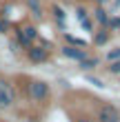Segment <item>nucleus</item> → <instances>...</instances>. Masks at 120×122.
Wrapping results in <instances>:
<instances>
[{
	"label": "nucleus",
	"mask_w": 120,
	"mask_h": 122,
	"mask_svg": "<svg viewBox=\"0 0 120 122\" xmlns=\"http://www.w3.org/2000/svg\"><path fill=\"white\" fill-rule=\"evenodd\" d=\"M76 122H91V120H89V118H84V116H82V118H78V120H76Z\"/></svg>",
	"instance_id": "4468645a"
},
{
	"label": "nucleus",
	"mask_w": 120,
	"mask_h": 122,
	"mask_svg": "<svg viewBox=\"0 0 120 122\" xmlns=\"http://www.w3.org/2000/svg\"><path fill=\"white\" fill-rule=\"evenodd\" d=\"M29 58H31L33 62L47 60V49H42V47H31V49H29Z\"/></svg>",
	"instance_id": "39448f33"
},
{
	"label": "nucleus",
	"mask_w": 120,
	"mask_h": 122,
	"mask_svg": "<svg viewBox=\"0 0 120 122\" xmlns=\"http://www.w3.org/2000/svg\"><path fill=\"white\" fill-rule=\"evenodd\" d=\"M98 122H120V113L114 104H102L98 109Z\"/></svg>",
	"instance_id": "7ed1b4c3"
},
{
	"label": "nucleus",
	"mask_w": 120,
	"mask_h": 122,
	"mask_svg": "<svg viewBox=\"0 0 120 122\" xmlns=\"http://www.w3.org/2000/svg\"><path fill=\"white\" fill-rule=\"evenodd\" d=\"M104 40H107V33H104V31L96 36V42H98V45H102V42H104Z\"/></svg>",
	"instance_id": "9b49d317"
},
{
	"label": "nucleus",
	"mask_w": 120,
	"mask_h": 122,
	"mask_svg": "<svg viewBox=\"0 0 120 122\" xmlns=\"http://www.w3.org/2000/svg\"><path fill=\"white\" fill-rule=\"evenodd\" d=\"M62 53L67 58H76V60H84V51L80 49H73V47H62Z\"/></svg>",
	"instance_id": "423d86ee"
},
{
	"label": "nucleus",
	"mask_w": 120,
	"mask_h": 122,
	"mask_svg": "<svg viewBox=\"0 0 120 122\" xmlns=\"http://www.w3.org/2000/svg\"><path fill=\"white\" fill-rule=\"evenodd\" d=\"M29 96H31V100H36V102L47 100L49 98V84L42 82V80H31L29 82Z\"/></svg>",
	"instance_id": "f03ea898"
},
{
	"label": "nucleus",
	"mask_w": 120,
	"mask_h": 122,
	"mask_svg": "<svg viewBox=\"0 0 120 122\" xmlns=\"http://www.w3.org/2000/svg\"><path fill=\"white\" fill-rule=\"evenodd\" d=\"M111 73H120V60H116V62H111Z\"/></svg>",
	"instance_id": "9d476101"
},
{
	"label": "nucleus",
	"mask_w": 120,
	"mask_h": 122,
	"mask_svg": "<svg viewBox=\"0 0 120 122\" xmlns=\"http://www.w3.org/2000/svg\"><path fill=\"white\" fill-rule=\"evenodd\" d=\"M13 102H16V91H13L11 82L0 78V109H9Z\"/></svg>",
	"instance_id": "f257e3e1"
},
{
	"label": "nucleus",
	"mask_w": 120,
	"mask_h": 122,
	"mask_svg": "<svg viewBox=\"0 0 120 122\" xmlns=\"http://www.w3.org/2000/svg\"><path fill=\"white\" fill-rule=\"evenodd\" d=\"M18 40H20V45H31L36 40V29L33 27H20L18 29Z\"/></svg>",
	"instance_id": "20e7f679"
},
{
	"label": "nucleus",
	"mask_w": 120,
	"mask_h": 122,
	"mask_svg": "<svg viewBox=\"0 0 120 122\" xmlns=\"http://www.w3.org/2000/svg\"><path fill=\"white\" fill-rule=\"evenodd\" d=\"M91 67H96V60H94V62L84 60V62H82V69H91Z\"/></svg>",
	"instance_id": "ddd939ff"
},
{
	"label": "nucleus",
	"mask_w": 120,
	"mask_h": 122,
	"mask_svg": "<svg viewBox=\"0 0 120 122\" xmlns=\"http://www.w3.org/2000/svg\"><path fill=\"white\" fill-rule=\"evenodd\" d=\"M109 62H116V60H120V49H114V51H109Z\"/></svg>",
	"instance_id": "6e6552de"
},
{
	"label": "nucleus",
	"mask_w": 120,
	"mask_h": 122,
	"mask_svg": "<svg viewBox=\"0 0 120 122\" xmlns=\"http://www.w3.org/2000/svg\"><path fill=\"white\" fill-rule=\"evenodd\" d=\"M107 25H111V29H120V18H111Z\"/></svg>",
	"instance_id": "1a4fd4ad"
},
{
	"label": "nucleus",
	"mask_w": 120,
	"mask_h": 122,
	"mask_svg": "<svg viewBox=\"0 0 120 122\" xmlns=\"http://www.w3.org/2000/svg\"><path fill=\"white\" fill-rule=\"evenodd\" d=\"M53 13H56V18H58V20H62V18H65V13H62V9H58V7H53Z\"/></svg>",
	"instance_id": "f8f14e48"
},
{
	"label": "nucleus",
	"mask_w": 120,
	"mask_h": 122,
	"mask_svg": "<svg viewBox=\"0 0 120 122\" xmlns=\"http://www.w3.org/2000/svg\"><path fill=\"white\" fill-rule=\"evenodd\" d=\"M96 18H98V22H100V25H107V22H109V18L104 16L102 9H96Z\"/></svg>",
	"instance_id": "0eeeda50"
},
{
	"label": "nucleus",
	"mask_w": 120,
	"mask_h": 122,
	"mask_svg": "<svg viewBox=\"0 0 120 122\" xmlns=\"http://www.w3.org/2000/svg\"><path fill=\"white\" fill-rule=\"evenodd\" d=\"M7 29V22H2V20H0V31H5Z\"/></svg>",
	"instance_id": "2eb2a0df"
}]
</instances>
